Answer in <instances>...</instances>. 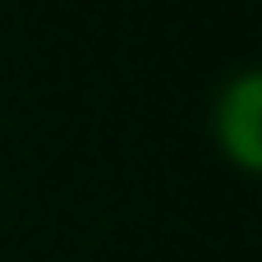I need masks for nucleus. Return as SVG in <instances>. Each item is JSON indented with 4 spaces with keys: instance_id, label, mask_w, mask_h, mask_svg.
Masks as SVG:
<instances>
[{
    "instance_id": "1",
    "label": "nucleus",
    "mask_w": 262,
    "mask_h": 262,
    "mask_svg": "<svg viewBox=\"0 0 262 262\" xmlns=\"http://www.w3.org/2000/svg\"><path fill=\"white\" fill-rule=\"evenodd\" d=\"M207 134L216 157L235 175L253 180L262 170V74L253 64H239L216 83L207 106Z\"/></svg>"
}]
</instances>
